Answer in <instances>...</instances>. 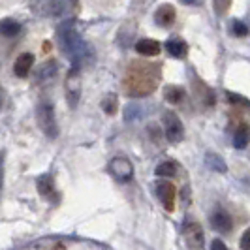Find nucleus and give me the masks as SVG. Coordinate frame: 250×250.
Masks as SVG:
<instances>
[{
	"mask_svg": "<svg viewBox=\"0 0 250 250\" xmlns=\"http://www.w3.org/2000/svg\"><path fill=\"white\" fill-rule=\"evenodd\" d=\"M57 42H59L61 53L70 61L72 68H75V70L94 62V49L90 43L83 40L81 32L77 30L75 19H66L59 25Z\"/></svg>",
	"mask_w": 250,
	"mask_h": 250,
	"instance_id": "obj_1",
	"label": "nucleus"
},
{
	"mask_svg": "<svg viewBox=\"0 0 250 250\" xmlns=\"http://www.w3.org/2000/svg\"><path fill=\"white\" fill-rule=\"evenodd\" d=\"M162 79V66L158 62H143V61H132L126 68L125 87L126 96L130 98H141L152 94Z\"/></svg>",
	"mask_w": 250,
	"mask_h": 250,
	"instance_id": "obj_2",
	"label": "nucleus"
},
{
	"mask_svg": "<svg viewBox=\"0 0 250 250\" xmlns=\"http://www.w3.org/2000/svg\"><path fill=\"white\" fill-rule=\"evenodd\" d=\"M36 121L40 130L49 139L59 138V125L55 117V107L51 102H40L36 107Z\"/></svg>",
	"mask_w": 250,
	"mask_h": 250,
	"instance_id": "obj_3",
	"label": "nucleus"
},
{
	"mask_svg": "<svg viewBox=\"0 0 250 250\" xmlns=\"http://www.w3.org/2000/svg\"><path fill=\"white\" fill-rule=\"evenodd\" d=\"M30 10L40 17H62L68 0H30Z\"/></svg>",
	"mask_w": 250,
	"mask_h": 250,
	"instance_id": "obj_4",
	"label": "nucleus"
},
{
	"mask_svg": "<svg viewBox=\"0 0 250 250\" xmlns=\"http://www.w3.org/2000/svg\"><path fill=\"white\" fill-rule=\"evenodd\" d=\"M164 123V134L169 143H181L185 139V125L179 119L175 111H164L162 115Z\"/></svg>",
	"mask_w": 250,
	"mask_h": 250,
	"instance_id": "obj_5",
	"label": "nucleus"
},
{
	"mask_svg": "<svg viewBox=\"0 0 250 250\" xmlns=\"http://www.w3.org/2000/svg\"><path fill=\"white\" fill-rule=\"evenodd\" d=\"M64 92H66V102H68L70 109H75L77 104H79V98H81V75H79V70L72 68V70L66 74V79H64Z\"/></svg>",
	"mask_w": 250,
	"mask_h": 250,
	"instance_id": "obj_6",
	"label": "nucleus"
},
{
	"mask_svg": "<svg viewBox=\"0 0 250 250\" xmlns=\"http://www.w3.org/2000/svg\"><path fill=\"white\" fill-rule=\"evenodd\" d=\"M154 192H156V198L160 200L162 207L166 211H173L175 209V200H177V188L173 183L166 181V179H160L154 183Z\"/></svg>",
	"mask_w": 250,
	"mask_h": 250,
	"instance_id": "obj_7",
	"label": "nucleus"
},
{
	"mask_svg": "<svg viewBox=\"0 0 250 250\" xmlns=\"http://www.w3.org/2000/svg\"><path fill=\"white\" fill-rule=\"evenodd\" d=\"M109 171L119 183H130L134 179V166L126 156H115L109 162Z\"/></svg>",
	"mask_w": 250,
	"mask_h": 250,
	"instance_id": "obj_8",
	"label": "nucleus"
},
{
	"mask_svg": "<svg viewBox=\"0 0 250 250\" xmlns=\"http://www.w3.org/2000/svg\"><path fill=\"white\" fill-rule=\"evenodd\" d=\"M183 235L187 239L188 247L192 250H203L205 249V233L200 222H185L183 226Z\"/></svg>",
	"mask_w": 250,
	"mask_h": 250,
	"instance_id": "obj_9",
	"label": "nucleus"
},
{
	"mask_svg": "<svg viewBox=\"0 0 250 250\" xmlns=\"http://www.w3.org/2000/svg\"><path fill=\"white\" fill-rule=\"evenodd\" d=\"M177 19V12L175 8L171 6V4H162L156 12H154V23L158 26H162V28H169V26L175 23Z\"/></svg>",
	"mask_w": 250,
	"mask_h": 250,
	"instance_id": "obj_10",
	"label": "nucleus"
},
{
	"mask_svg": "<svg viewBox=\"0 0 250 250\" xmlns=\"http://www.w3.org/2000/svg\"><path fill=\"white\" fill-rule=\"evenodd\" d=\"M166 51L173 57V59H187L188 57V43L179 36L169 38L166 43H164Z\"/></svg>",
	"mask_w": 250,
	"mask_h": 250,
	"instance_id": "obj_11",
	"label": "nucleus"
},
{
	"mask_svg": "<svg viewBox=\"0 0 250 250\" xmlns=\"http://www.w3.org/2000/svg\"><path fill=\"white\" fill-rule=\"evenodd\" d=\"M34 55L32 53H21L19 57H17V61L13 64V74L17 75V77H28V72L32 70V66H34Z\"/></svg>",
	"mask_w": 250,
	"mask_h": 250,
	"instance_id": "obj_12",
	"label": "nucleus"
},
{
	"mask_svg": "<svg viewBox=\"0 0 250 250\" xmlns=\"http://www.w3.org/2000/svg\"><path fill=\"white\" fill-rule=\"evenodd\" d=\"M57 74H59L57 62H55V61H47V62H43L38 68L34 81H36L38 85H42V83L45 85V83H51L53 79H57Z\"/></svg>",
	"mask_w": 250,
	"mask_h": 250,
	"instance_id": "obj_13",
	"label": "nucleus"
},
{
	"mask_svg": "<svg viewBox=\"0 0 250 250\" xmlns=\"http://www.w3.org/2000/svg\"><path fill=\"white\" fill-rule=\"evenodd\" d=\"M136 51H138L139 55H143V57H156V55H160L162 45L156 40L143 38V40H139L138 43H136Z\"/></svg>",
	"mask_w": 250,
	"mask_h": 250,
	"instance_id": "obj_14",
	"label": "nucleus"
},
{
	"mask_svg": "<svg viewBox=\"0 0 250 250\" xmlns=\"http://www.w3.org/2000/svg\"><path fill=\"white\" fill-rule=\"evenodd\" d=\"M211 224H213V228L216 231L228 233L233 228V220H231V216L226 213V211H214L213 216H211Z\"/></svg>",
	"mask_w": 250,
	"mask_h": 250,
	"instance_id": "obj_15",
	"label": "nucleus"
},
{
	"mask_svg": "<svg viewBox=\"0 0 250 250\" xmlns=\"http://www.w3.org/2000/svg\"><path fill=\"white\" fill-rule=\"evenodd\" d=\"M36 188L40 192V196L43 198H51L55 194V179L49 175V173H43L36 179Z\"/></svg>",
	"mask_w": 250,
	"mask_h": 250,
	"instance_id": "obj_16",
	"label": "nucleus"
},
{
	"mask_svg": "<svg viewBox=\"0 0 250 250\" xmlns=\"http://www.w3.org/2000/svg\"><path fill=\"white\" fill-rule=\"evenodd\" d=\"M164 98H166V102L177 105V104H181L187 98V90L183 87H179V85H166L164 87Z\"/></svg>",
	"mask_w": 250,
	"mask_h": 250,
	"instance_id": "obj_17",
	"label": "nucleus"
},
{
	"mask_svg": "<svg viewBox=\"0 0 250 250\" xmlns=\"http://www.w3.org/2000/svg\"><path fill=\"white\" fill-rule=\"evenodd\" d=\"M21 28H23L21 23L12 19V17H6V19L0 21V34L4 38H15L21 32Z\"/></svg>",
	"mask_w": 250,
	"mask_h": 250,
	"instance_id": "obj_18",
	"label": "nucleus"
},
{
	"mask_svg": "<svg viewBox=\"0 0 250 250\" xmlns=\"http://www.w3.org/2000/svg\"><path fill=\"white\" fill-rule=\"evenodd\" d=\"M247 145H249V125L243 123V125L235 130V134H233V147L239 150H243V149H247Z\"/></svg>",
	"mask_w": 250,
	"mask_h": 250,
	"instance_id": "obj_19",
	"label": "nucleus"
},
{
	"mask_svg": "<svg viewBox=\"0 0 250 250\" xmlns=\"http://www.w3.org/2000/svg\"><path fill=\"white\" fill-rule=\"evenodd\" d=\"M205 162H207V166H209L213 171H216V173H226V171H228V166H226L224 158H222L220 154H216V152H207Z\"/></svg>",
	"mask_w": 250,
	"mask_h": 250,
	"instance_id": "obj_20",
	"label": "nucleus"
},
{
	"mask_svg": "<svg viewBox=\"0 0 250 250\" xmlns=\"http://www.w3.org/2000/svg\"><path fill=\"white\" fill-rule=\"evenodd\" d=\"M177 164L171 162V160H166V162H160L156 166V169H154V173L156 177H160V179H169V177H175L177 175Z\"/></svg>",
	"mask_w": 250,
	"mask_h": 250,
	"instance_id": "obj_21",
	"label": "nucleus"
},
{
	"mask_svg": "<svg viewBox=\"0 0 250 250\" xmlns=\"http://www.w3.org/2000/svg\"><path fill=\"white\" fill-rule=\"evenodd\" d=\"M102 109L104 113H107V115H115L117 109H119V98H117V94L115 92H109V94H105L104 96V100L100 102Z\"/></svg>",
	"mask_w": 250,
	"mask_h": 250,
	"instance_id": "obj_22",
	"label": "nucleus"
},
{
	"mask_svg": "<svg viewBox=\"0 0 250 250\" xmlns=\"http://www.w3.org/2000/svg\"><path fill=\"white\" fill-rule=\"evenodd\" d=\"M231 34L235 38H247L249 36V25L243 21V19H233V23L229 26Z\"/></svg>",
	"mask_w": 250,
	"mask_h": 250,
	"instance_id": "obj_23",
	"label": "nucleus"
},
{
	"mask_svg": "<svg viewBox=\"0 0 250 250\" xmlns=\"http://www.w3.org/2000/svg\"><path fill=\"white\" fill-rule=\"evenodd\" d=\"M213 6H214V13L218 15V17H224L228 10H229V6H231V0H213Z\"/></svg>",
	"mask_w": 250,
	"mask_h": 250,
	"instance_id": "obj_24",
	"label": "nucleus"
},
{
	"mask_svg": "<svg viewBox=\"0 0 250 250\" xmlns=\"http://www.w3.org/2000/svg\"><path fill=\"white\" fill-rule=\"evenodd\" d=\"M139 109H141V107H139L138 104H128V105H126V109H125V121L126 123H130L132 119H134V121L139 119Z\"/></svg>",
	"mask_w": 250,
	"mask_h": 250,
	"instance_id": "obj_25",
	"label": "nucleus"
},
{
	"mask_svg": "<svg viewBox=\"0 0 250 250\" xmlns=\"http://www.w3.org/2000/svg\"><path fill=\"white\" fill-rule=\"evenodd\" d=\"M226 96H228V100H229V104H233V105H249V100L245 98V96H241V94H237V92H226Z\"/></svg>",
	"mask_w": 250,
	"mask_h": 250,
	"instance_id": "obj_26",
	"label": "nucleus"
},
{
	"mask_svg": "<svg viewBox=\"0 0 250 250\" xmlns=\"http://www.w3.org/2000/svg\"><path fill=\"white\" fill-rule=\"evenodd\" d=\"M239 247H241V250H250V229L243 231L241 241H239Z\"/></svg>",
	"mask_w": 250,
	"mask_h": 250,
	"instance_id": "obj_27",
	"label": "nucleus"
},
{
	"mask_svg": "<svg viewBox=\"0 0 250 250\" xmlns=\"http://www.w3.org/2000/svg\"><path fill=\"white\" fill-rule=\"evenodd\" d=\"M209 250H228V247H226V243L222 241V239H213L211 249Z\"/></svg>",
	"mask_w": 250,
	"mask_h": 250,
	"instance_id": "obj_28",
	"label": "nucleus"
},
{
	"mask_svg": "<svg viewBox=\"0 0 250 250\" xmlns=\"http://www.w3.org/2000/svg\"><path fill=\"white\" fill-rule=\"evenodd\" d=\"M4 152H0V194H2V188H4Z\"/></svg>",
	"mask_w": 250,
	"mask_h": 250,
	"instance_id": "obj_29",
	"label": "nucleus"
},
{
	"mask_svg": "<svg viewBox=\"0 0 250 250\" xmlns=\"http://www.w3.org/2000/svg\"><path fill=\"white\" fill-rule=\"evenodd\" d=\"M179 2L185 6H201L203 4V0H179Z\"/></svg>",
	"mask_w": 250,
	"mask_h": 250,
	"instance_id": "obj_30",
	"label": "nucleus"
},
{
	"mask_svg": "<svg viewBox=\"0 0 250 250\" xmlns=\"http://www.w3.org/2000/svg\"><path fill=\"white\" fill-rule=\"evenodd\" d=\"M42 47H43V51H49L51 43H49V42H45V43H43V45H42Z\"/></svg>",
	"mask_w": 250,
	"mask_h": 250,
	"instance_id": "obj_31",
	"label": "nucleus"
}]
</instances>
